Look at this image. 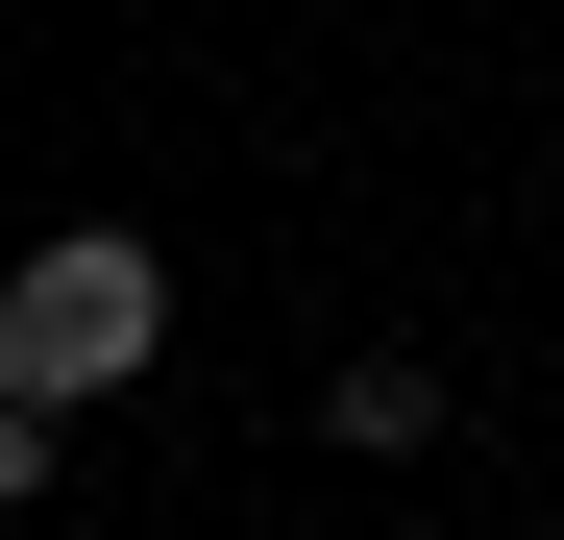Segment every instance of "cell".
I'll list each match as a JSON object with an SVG mask.
<instances>
[{
	"label": "cell",
	"mask_w": 564,
	"mask_h": 540,
	"mask_svg": "<svg viewBox=\"0 0 564 540\" xmlns=\"http://www.w3.org/2000/svg\"><path fill=\"white\" fill-rule=\"evenodd\" d=\"M319 442H368V467H442V369H417V344H344V369H319Z\"/></svg>",
	"instance_id": "cell-2"
},
{
	"label": "cell",
	"mask_w": 564,
	"mask_h": 540,
	"mask_svg": "<svg viewBox=\"0 0 564 540\" xmlns=\"http://www.w3.org/2000/svg\"><path fill=\"white\" fill-rule=\"evenodd\" d=\"M50 492V393H0V516H25Z\"/></svg>",
	"instance_id": "cell-3"
},
{
	"label": "cell",
	"mask_w": 564,
	"mask_h": 540,
	"mask_svg": "<svg viewBox=\"0 0 564 540\" xmlns=\"http://www.w3.org/2000/svg\"><path fill=\"white\" fill-rule=\"evenodd\" d=\"M148 369H172V246H123V222H50L25 270H0V393L99 418V393H148Z\"/></svg>",
	"instance_id": "cell-1"
}]
</instances>
